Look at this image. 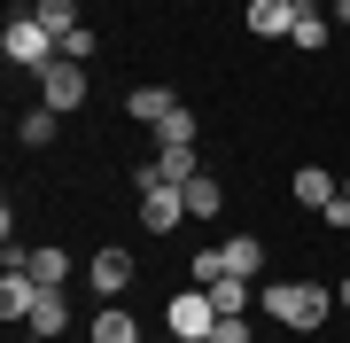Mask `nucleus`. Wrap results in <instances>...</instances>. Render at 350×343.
Returning <instances> with one entry per match:
<instances>
[{"mask_svg": "<svg viewBox=\"0 0 350 343\" xmlns=\"http://www.w3.org/2000/svg\"><path fill=\"white\" fill-rule=\"evenodd\" d=\"M202 172V149H156V164H140V188H187Z\"/></svg>", "mask_w": 350, "mask_h": 343, "instance_id": "obj_5", "label": "nucleus"}, {"mask_svg": "<svg viewBox=\"0 0 350 343\" xmlns=\"http://www.w3.org/2000/svg\"><path fill=\"white\" fill-rule=\"evenodd\" d=\"M156 140H163V149H202V117H195L187 102H179V110L156 125Z\"/></svg>", "mask_w": 350, "mask_h": 343, "instance_id": "obj_15", "label": "nucleus"}, {"mask_svg": "<svg viewBox=\"0 0 350 343\" xmlns=\"http://www.w3.org/2000/svg\"><path fill=\"white\" fill-rule=\"evenodd\" d=\"M172 343H211V335H172Z\"/></svg>", "mask_w": 350, "mask_h": 343, "instance_id": "obj_29", "label": "nucleus"}, {"mask_svg": "<svg viewBox=\"0 0 350 343\" xmlns=\"http://www.w3.org/2000/svg\"><path fill=\"white\" fill-rule=\"evenodd\" d=\"M31 343H39V335H31Z\"/></svg>", "mask_w": 350, "mask_h": 343, "instance_id": "obj_31", "label": "nucleus"}, {"mask_svg": "<svg viewBox=\"0 0 350 343\" xmlns=\"http://www.w3.org/2000/svg\"><path fill=\"white\" fill-rule=\"evenodd\" d=\"M226 273H234V266H226V242H218V250L202 242V250H195V289H211V281H226Z\"/></svg>", "mask_w": 350, "mask_h": 343, "instance_id": "obj_21", "label": "nucleus"}, {"mask_svg": "<svg viewBox=\"0 0 350 343\" xmlns=\"http://www.w3.org/2000/svg\"><path fill=\"white\" fill-rule=\"evenodd\" d=\"M211 343H257V335H250V312H218V328H211Z\"/></svg>", "mask_w": 350, "mask_h": 343, "instance_id": "obj_23", "label": "nucleus"}, {"mask_svg": "<svg viewBox=\"0 0 350 343\" xmlns=\"http://www.w3.org/2000/svg\"><path fill=\"white\" fill-rule=\"evenodd\" d=\"M226 266H234L241 281H257V273H265V242H257V234H234V242H226Z\"/></svg>", "mask_w": 350, "mask_h": 343, "instance_id": "obj_18", "label": "nucleus"}, {"mask_svg": "<svg viewBox=\"0 0 350 343\" xmlns=\"http://www.w3.org/2000/svg\"><path fill=\"white\" fill-rule=\"evenodd\" d=\"M55 125H63L55 110H24V125H16V140H24V149H47V140H55Z\"/></svg>", "mask_w": 350, "mask_h": 343, "instance_id": "obj_20", "label": "nucleus"}, {"mask_svg": "<svg viewBox=\"0 0 350 343\" xmlns=\"http://www.w3.org/2000/svg\"><path fill=\"white\" fill-rule=\"evenodd\" d=\"M24 273L39 281V289H63V281H70V257L63 250H24Z\"/></svg>", "mask_w": 350, "mask_h": 343, "instance_id": "obj_16", "label": "nucleus"}, {"mask_svg": "<svg viewBox=\"0 0 350 343\" xmlns=\"http://www.w3.org/2000/svg\"><path fill=\"white\" fill-rule=\"evenodd\" d=\"M163 328H172V335H211V328H218V305H211V289H187V296H172V305H163Z\"/></svg>", "mask_w": 350, "mask_h": 343, "instance_id": "obj_4", "label": "nucleus"}, {"mask_svg": "<svg viewBox=\"0 0 350 343\" xmlns=\"http://www.w3.org/2000/svg\"><path fill=\"white\" fill-rule=\"evenodd\" d=\"M327 227H335V234L350 227V195H335V203H327Z\"/></svg>", "mask_w": 350, "mask_h": 343, "instance_id": "obj_25", "label": "nucleus"}, {"mask_svg": "<svg viewBox=\"0 0 350 343\" xmlns=\"http://www.w3.org/2000/svg\"><path fill=\"white\" fill-rule=\"evenodd\" d=\"M335 195H342V179H335V172H319V164H304V172H296V203H304V211H327Z\"/></svg>", "mask_w": 350, "mask_h": 343, "instance_id": "obj_11", "label": "nucleus"}, {"mask_svg": "<svg viewBox=\"0 0 350 343\" xmlns=\"http://www.w3.org/2000/svg\"><path fill=\"white\" fill-rule=\"evenodd\" d=\"M86 281H94V296H125L133 289V250H94Z\"/></svg>", "mask_w": 350, "mask_h": 343, "instance_id": "obj_8", "label": "nucleus"}, {"mask_svg": "<svg viewBox=\"0 0 350 343\" xmlns=\"http://www.w3.org/2000/svg\"><path fill=\"white\" fill-rule=\"evenodd\" d=\"M86 335H94V343H140V320H133L125 305H101V312H94V328H86Z\"/></svg>", "mask_w": 350, "mask_h": 343, "instance_id": "obj_14", "label": "nucleus"}, {"mask_svg": "<svg viewBox=\"0 0 350 343\" xmlns=\"http://www.w3.org/2000/svg\"><path fill=\"white\" fill-rule=\"evenodd\" d=\"M342 195H350V172H342Z\"/></svg>", "mask_w": 350, "mask_h": 343, "instance_id": "obj_30", "label": "nucleus"}, {"mask_svg": "<svg viewBox=\"0 0 350 343\" xmlns=\"http://www.w3.org/2000/svg\"><path fill=\"white\" fill-rule=\"evenodd\" d=\"M39 296H47V289H39L24 266H8V273H0V320H8V328H16V320H31Z\"/></svg>", "mask_w": 350, "mask_h": 343, "instance_id": "obj_7", "label": "nucleus"}, {"mask_svg": "<svg viewBox=\"0 0 350 343\" xmlns=\"http://www.w3.org/2000/svg\"><path fill=\"white\" fill-rule=\"evenodd\" d=\"M31 16H39L55 39H63V31H78V0H31Z\"/></svg>", "mask_w": 350, "mask_h": 343, "instance_id": "obj_19", "label": "nucleus"}, {"mask_svg": "<svg viewBox=\"0 0 350 343\" xmlns=\"http://www.w3.org/2000/svg\"><path fill=\"white\" fill-rule=\"evenodd\" d=\"M24 328H31L39 343H55V335L70 328V296H63V289H47V296H39V305H31V320H24Z\"/></svg>", "mask_w": 350, "mask_h": 343, "instance_id": "obj_9", "label": "nucleus"}, {"mask_svg": "<svg viewBox=\"0 0 350 343\" xmlns=\"http://www.w3.org/2000/svg\"><path fill=\"white\" fill-rule=\"evenodd\" d=\"M257 305H265V320H273V328L312 335V328H327V305H335V296H327L319 281H265Z\"/></svg>", "mask_w": 350, "mask_h": 343, "instance_id": "obj_1", "label": "nucleus"}, {"mask_svg": "<svg viewBox=\"0 0 350 343\" xmlns=\"http://www.w3.org/2000/svg\"><path fill=\"white\" fill-rule=\"evenodd\" d=\"M335 305H342V312H350V273H342V289H335Z\"/></svg>", "mask_w": 350, "mask_h": 343, "instance_id": "obj_27", "label": "nucleus"}, {"mask_svg": "<svg viewBox=\"0 0 350 343\" xmlns=\"http://www.w3.org/2000/svg\"><path fill=\"white\" fill-rule=\"evenodd\" d=\"M125 110L140 117V125H163V117L179 110V94H172V86H133V94H125Z\"/></svg>", "mask_w": 350, "mask_h": 343, "instance_id": "obj_12", "label": "nucleus"}, {"mask_svg": "<svg viewBox=\"0 0 350 343\" xmlns=\"http://www.w3.org/2000/svg\"><path fill=\"white\" fill-rule=\"evenodd\" d=\"M0 55H8L16 71H47L55 55H63V39L39 24V16H8V31H0Z\"/></svg>", "mask_w": 350, "mask_h": 343, "instance_id": "obj_2", "label": "nucleus"}, {"mask_svg": "<svg viewBox=\"0 0 350 343\" xmlns=\"http://www.w3.org/2000/svg\"><path fill=\"white\" fill-rule=\"evenodd\" d=\"M288 47H327V16H319V8H304V16H296V31H288Z\"/></svg>", "mask_w": 350, "mask_h": 343, "instance_id": "obj_22", "label": "nucleus"}, {"mask_svg": "<svg viewBox=\"0 0 350 343\" xmlns=\"http://www.w3.org/2000/svg\"><path fill=\"white\" fill-rule=\"evenodd\" d=\"M335 31H350V0H335Z\"/></svg>", "mask_w": 350, "mask_h": 343, "instance_id": "obj_26", "label": "nucleus"}, {"mask_svg": "<svg viewBox=\"0 0 350 343\" xmlns=\"http://www.w3.org/2000/svg\"><path fill=\"white\" fill-rule=\"evenodd\" d=\"M211 305H218V312H250V305H257V281H241V273L211 281Z\"/></svg>", "mask_w": 350, "mask_h": 343, "instance_id": "obj_17", "label": "nucleus"}, {"mask_svg": "<svg viewBox=\"0 0 350 343\" xmlns=\"http://www.w3.org/2000/svg\"><path fill=\"white\" fill-rule=\"evenodd\" d=\"M288 8H296V16H304V8H319V0H288Z\"/></svg>", "mask_w": 350, "mask_h": 343, "instance_id": "obj_28", "label": "nucleus"}, {"mask_svg": "<svg viewBox=\"0 0 350 343\" xmlns=\"http://www.w3.org/2000/svg\"><path fill=\"white\" fill-rule=\"evenodd\" d=\"M250 31L257 39H288L296 31V8H288V0H250Z\"/></svg>", "mask_w": 350, "mask_h": 343, "instance_id": "obj_13", "label": "nucleus"}, {"mask_svg": "<svg viewBox=\"0 0 350 343\" xmlns=\"http://www.w3.org/2000/svg\"><path fill=\"white\" fill-rule=\"evenodd\" d=\"M39 110H86V63H70V55H55L47 71H39Z\"/></svg>", "mask_w": 350, "mask_h": 343, "instance_id": "obj_3", "label": "nucleus"}, {"mask_svg": "<svg viewBox=\"0 0 350 343\" xmlns=\"http://www.w3.org/2000/svg\"><path fill=\"white\" fill-rule=\"evenodd\" d=\"M179 195H187V218H195V227H211V218L226 211V188H218L211 172H195V179H187V188H179Z\"/></svg>", "mask_w": 350, "mask_h": 343, "instance_id": "obj_10", "label": "nucleus"}, {"mask_svg": "<svg viewBox=\"0 0 350 343\" xmlns=\"http://www.w3.org/2000/svg\"><path fill=\"white\" fill-rule=\"evenodd\" d=\"M179 218H187V195L179 188H140V227L148 234H172Z\"/></svg>", "mask_w": 350, "mask_h": 343, "instance_id": "obj_6", "label": "nucleus"}, {"mask_svg": "<svg viewBox=\"0 0 350 343\" xmlns=\"http://www.w3.org/2000/svg\"><path fill=\"white\" fill-rule=\"evenodd\" d=\"M63 55H70V63H94V55H101V39L78 24V31H63Z\"/></svg>", "mask_w": 350, "mask_h": 343, "instance_id": "obj_24", "label": "nucleus"}]
</instances>
